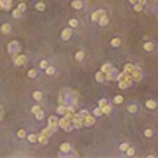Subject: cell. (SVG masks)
I'll use <instances>...</instances> for the list:
<instances>
[{
  "instance_id": "6da1fadb",
  "label": "cell",
  "mask_w": 158,
  "mask_h": 158,
  "mask_svg": "<svg viewBox=\"0 0 158 158\" xmlns=\"http://www.w3.org/2000/svg\"><path fill=\"white\" fill-rule=\"evenodd\" d=\"M79 101V95L73 89H63L59 95V104H63L66 108H76Z\"/></svg>"
},
{
  "instance_id": "7a4b0ae2",
  "label": "cell",
  "mask_w": 158,
  "mask_h": 158,
  "mask_svg": "<svg viewBox=\"0 0 158 158\" xmlns=\"http://www.w3.org/2000/svg\"><path fill=\"white\" fill-rule=\"evenodd\" d=\"M8 52H10L11 55L19 54V52H21V43H19V41H16V40L10 41V43H8Z\"/></svg>"
},
{
  "instance_id": "3957f363",
  "label": "cell",
  "mask_w": 158,
  "mask_h": 158,
  "mask_svg": "<svg viewBox=\"0 0 158 158\" xmlns=\"http://www.w3.org/2000/svg\"><path fill=\"white\" fill-rule=\"evenodd\" d=\"M27 62H29V59L25 57L24 54H16V55H13V63L16 65V66H24Z\"/></svg>"
},
{
  "instance_id": "277c9868",
  "label": "cell",
  "mask_w": 158,
  "mask_h": 158,
  "mask_svg": "<svg viewBox=\"0 0 158 158\" xmlns=\"http://www.w3.org/2000/svg\"><path fill=\"white\" fill-rule=\"evenodd\" d=\"M48 128L51 130V133H54L55 130L59 128V118L55 117V116H51V117L48 118Z\"/></svg>"
},
{
  "instance_id": "5b68a950",
  "label": "cell",
  "mask_w": 158,
  "mask_h": 158,
  "mask_svg": "<svg viewBox=\"0 0 158 158\" xmlns=\"http://www.w3.org/2000/svg\"><path fill=\"white\" fill-rule=\"evenodd\" d=\"M117 76H118V71H117V68H114V66H112L108 73H104V79H106V81H116Z\"/></svg>"
},
{
  "instance_id": "8992f818",
  "label": "cell",
  "mask_w": 158,
  "mask_h": 158,
  "mask_svg": "<svg viewBox=\"0 0 158 158\" xmlns=\"http://www.w3.org/2000/svg\"><path fill=\"white\" fill-rule=\"evenodd\" d=\"M0 8L3 11H11V8H13V0H0Z\"/></svg>"
},
{
  "instance_id": "52a82bcc",
  "label": "cell",
  "mask_w": 158,
  "mask_h": 158,
  "mask_svg": "<svg viewBox=\"0 0 158 158\" xmlns=\"http://www.w3.org/2000/svg\"><path fill=\"white\" fill-rule=\"evenodd\" d=\"M82 120H84V127H92L95 123V116L93 114H87L86 117H82Z\"/></svg>"
},
{
  "instance_id": "ba28073f",
  "label": "cell",
  "mask_w": 158,
  "mask_h": 158,
  "mask_svg": "<svg viewBox=\"0 0 158 158\" xmlns=\"http://www.w3.org/2000/svg\"><path fill=\"white\" fill-rule=\"evenodd\" d=\"M71 35H73V29H71V27H68V29H63V30H62V33H60V37H62V40H63V41L70 40Z\"/></svg>"
},
{
  "instance_id": "9c48e42d",
  "label": "cell",
  "mask_w": 158,
  "mask_h": 158,
  "mask_svg": "<svg viewBox=\"0 0 158 158\" xmlns=\"http://www.w3.org/2000/svg\"><path fill=\"white\" fill-rule=\"evenodd\" d=\"M133 75V79H134V82H139L141 79H142V73H141V68L136 65V68H134V71L131 73Z\"/></svg>"
},
{
  "instance_id": "30bf717a",
  "label": "cell",
  "mask_w": 158,
  "mask_h": 158,
  "mask_svg": "<svg viewBox=\"0 0 158 158\" xmlns=\"http://www.w3.org/2000/svg\"><path fill=\"white\" fill-rule=\"evenodd\" d=\"M38 142L40 144H43V145H46L48 142H49V134H46V133H40L38 134Z\"/></svg>"
},
{
  "instance_id": "8fae6325",
  "label": "cell",
  "mask_w": 158,
  "mask_h": 158,
  "mask_svg": "<svg viewBox=\"0 0 158 158\" xmlns=\"http://www.w3.org/2000/svg\"><path fill=\"white\" fill-rule=\"evenodd\" d=\"M104 14H106V13H104V10H97V11H93V14H92V21L98 22L100 18H101V16H104Z\"/></svg>"
},
{
  "instance_id": "7c38bea8",
  "label": "cell",
  "mask_w": 158,
  "mask_h": 158,
  "mask_svg": "<svg viewBox=\"0 0 158 158\" xmlns=\"http://www.w3.org/2000/svg\"><path fill=\"white\" fill-rule=\"evenodd\" d=\"M154 43H152V41H145L144 44H142V49L145 51V52H152V51H154Z\"/></svg>"
},
{
  "instance_id": "4fadbf2b",
  "label": "cell",
  "mask_w": 158,
  "mask_h": 158,
  "mask_svg": "<svg viewBox=\"0 0 158 158\" xmlns=\"http://www.w3.org/2000/svg\"><path fill=\"white\" fill-rule=\"evenodd\" d=\"M145 108L150 109V111L157 109V101L155 100H147V101H145Z\"/></svg>"
},
{
  "instance_id": "5bb4252c",
  "label": "cell",
  "mask_w": 158,
  "mask_h": 158,
  "mask_svg": "<svg viewBox=\"0 0 158 158\" xmlns=\"http://www.w3.org/2000/svg\"><path fill=\"white\" fill-rule=\"evenodd\" d=\"M71 7L75 8V10H82L84 8V3H82V0H73Z\"/></svg>"
},
{
  "instance_id": "9a60e30c",
  "label": "cell",
  "mask_w": 158,
  "mask_h": 158,
  "mask_svg": "<svg viewBox=\"0 0 158 158\" xmlns=\"http://www.w3.org/2000/svg\"><path fill=\"white\" fill-rule=\"evenodd\" d=\"M59 149H60V152H63V154H68V152L71 150V145L68 142H62Z\"/></svg>"
},
{
  "instance_id": "2e32d148",
  "label": "cell",
  "mask_w": 158,
  "mask_h": 158,
  "mask_svg": "<svg viewBox=\"0 0 158 158\" xmlns=\"http://www.w3.org/2000/svg\"><path fill=\"white\" fill-rule=\"evenodd\" d=\"M0 32L7 35V33H10V32H11V25L8 24V22H5V24H2V27H0Z\"/></svg>"
},
{
  "instance_id": "e0dca14e",
  "label": "cell",
  "mask_w": 158,
  "mask_h": 158,
  "mask_svg": "<svg viewBox=\"0 0 158 158\" xmlns=\"http://www.w3.org/2000/svg\"><path fill=\"white\" fill-rule=\"evenodd\" d=\"M98 24L101 25V27H104V25H108L109 24V19H108V16H101V18H100V21H98Z\"/></svg>"
},
{
  "instance_id": "ac0fdd59",
  "label": "cell",
  "mask_w": 158,
  "mask_h": 158,
  "mask_svg": "<svg viewBox=\"0 0 158 158\" xmlns=\"http://www.w3.org/2000/svg\"><path fill=\"white\" fill-rule=\"evenodd\" d=\"M120 43L122 41H120V38H118V37H114V38L111 40V46L112 48H118V46H120Z\"/></svg>"
},
{
  "instance_id": "d6986e66",
  "label": "cell",
  "mask_w": 158,
  "mask_h": 158,
  "mask_svg": "<svg viewBox=\"0 0 158 158\" xmlns=\"http://www.w3.org/2000/svg\"><path fill=\"white\" fill-rule=\"evenodd\" d=\"M111 68H112V63H111V62H106V63L101 65V71H103V73H108Z\"/></svg>"
},
{
  "instance_id": "ffe728a7",
  "label": "cell",
  "mask_w": 158,
  "mask_h": 158,
  "mask_svg": "<svg viewBox=\"0 0 158 158\" xmlns=\"http://www.w3.org/2000/svg\"><path fill=\"white\" fill-rule=\"evenodd\" d=\"M95 79H97V82H103V81H106V79H104V73L100 70L97 75H95Z\"/></svg>"
},
{
  "instance_id": "44dd1931",
  "label": "cell",
  "mask_w": 158,
  "mask_h": 158,
  "mask_svg": "<svg viewBox=\"0 0 158 158\" xmlns=\"http://www.w3.org/2000/svg\"><path fill=\"white\" fill-rule=\"evenodd\" d=\"M32 97H33V100H37V101H41V100H43V93L40 92V90H35V92L32 93Z\"/></svg>"
},
{
  "instance_id": "7402d4cb",
  "label": "cell",
  "mask_w": 158,
  "mask_h": 158,
  "mask_svg": "<svg viewBox=\"0 0 158 158\" xmlns=\"http://www.w3.org/2000/svg\"><path fill=\"white\" fill-rule=\"evenodd\" d=\"M84 57H86V52H84V51H78V52L75 54V59H76L78 62H81Z\"/></svg>"
},
{
  "instance_id": "603a6c76",
  "label": "cell",
  "mask_w": 158,
  "mask_h": 158,
  "mask_svg": "<svg viewBox=\"0 0 158 158\" xmlns=\"http://www.w3.org/2000/svg\"><path fill=\"white\" fill-rule=\"evenodd\" d=\"M92 114H93L95 117H100V116H103V114H104V112H103V108H101V106H98V108H95Z\"/></svg>"
},
{
  "instance_id": "cb8c5ba5",
  "label": "cell",
  "mask_w": 158,
  "mask_h": 158,
  "mask_svg": "<svg viewBox=\"0 0 158 158\" xmlns=\"http://www.w3.org/2000/svg\"><path fill=\"white\" fill-rule=\"evenodd\" d=\"M154 134H155L154 133V128H145L144 130V136L145 138H154Z\"/></svg>"
},
{
  "instance_id": "d4e9b609",
  "label": "cell",
  "mask_w": 158,
  "mask_h": 158,
  "mask_svg": "<svg viewBox=\"0 0 158 158\" xmlns=\"http://www.w3.org/2000/svg\"><path fill=\"white\" fill-rule=\"evenodd\" d=\"M112 103H114V104H122L123 103V97H122V95H116Z\"/></svg>"
},
{
  "instance_id": "484cf974",
  "label": "cell",
  "mask_w": 158,
  "mask_h": 158,
  "mask_svg": "<svg viewBox=\"0 0 158 158\" xmlns=\"http://www.w3.org/2000/svg\"><path fill=\"white\" fill-rule=\"evenodd\" d=\"M111 111H112V104H111V103H108L106 106H103V112H104V114H111Z\"/></svg>"
},
{
  "instance_id": "4316f807",
  "label": "cell",
  "mask_w": 158,
  "mask_h": 158,
  "mask_svg": "<svg viewBox=\"0 0 158 158\" xmlns=\"http://www.w3.org/2000/svg\"><path fill=\"white\" fill-rule=\"evenodd\" d=\"M127 109H128V112H131V114H136V112H138V106L136 104H130Z\"/></svg>"
},
{
  "instance_id": "83f0119b",
  "label": "cell",
  "mask_w": 158,
  "mask_h": 158,
  "mask_svg": "<svg viewBox=\"0 0 158 158\" xmlns=\"http://www.w3.org/2000/svg\"><path fill=\"white\" fill-rule=\"evenodd\" d=\"M46 75H49V76H52V75H55V68L52 65H49L48 68H46Z\"/></svg>"
},
{
  "instance_id": "f1b7e54d",
  "label": "cell",
  "mask_w": 158,
  "mask_h": 158,
  "mask_svg": "<svg viewBox=\"0 0 158 158\" xmlns=\"http://www.w3.org/2000/svg\"><path fill=\"white\" fill-rule=\"evenodd\" d=\"M35 8H37L38 11H44V10H46V5H44L43 2H38V3L35 5Z\"/></svg>"
},
{
  "instance_id": "f546056e",
  "label": "cell",
  "mask_w": 158,
  "mask_h": 158,
  "mask_svg": "<svg viewBox=\"0 0 158 158\" xmlns=\"http://www.w3.org/2000/svg\"><path fill=\"white\" fill-rule=\"evenodd\" d=\"M128 147H130V144H128V142H122L120 145H118L120 152H127V150H128Z\"/></svg>"
},
{
  "instance_id": "4dcf8cb0",
  "label": "cell",
  "mask_w": 158,
  "mask_h": 158,
  "mask_svg": "<svg viewBox=\"0 0 158 158\" xmlns=\"http://www.w3.org/2000/svg\"><path fill=\"white\" fill-rule=\"evenodd\" d=\"M21 16H22V11H19L18 8H14V10H13V18H16V19H19V18H21Z\"/></svg>"
},
{
  "instance_id": "1f68e13d",
  "label": "cell",
  "mask_w": 158,
  "mask_h": 158,
  "mask_svg": "<svg viewBox=\"0 0 158 158\" xmlns=\"http://www.w3.org/2000/svg\"><path fill=\"white\" fill-rule=\"evenodd\" d=\"M27 139H29L30 142H38V134H29Z\"/></svg>"
},
{
  "instance_id": "d6a6232c",
  "label": "cell",
  "mask_w": 158,
  "mask_h": 158,
  "mask_svg": "<svg viewBox=\"0 0 158 158\" xmlns=\"http://www.w3.org/2000/svg\"><path fill=\"white\" fill-rule=\"evenodd\" d=\"M33 116L37 117V120H41V118H44V112H43L41 109H40V111H38V112H35Z\"/></svg>"
},
{
  "instance_id": "836d02e7",
  "label": "cell",
  "mask_w": 158,
  "mask_h": 158,
  "mask_svg": "<svg viewBox=\"0 0 158 158\" xmlns=\"http://www.w3.org/2000/svg\"><path fill=\"white\" fill-rule=\"evenodd\" d=\"M134 154H136V149L130 145V147H128V150H127V155H128V157H133Z\"/></svg>"
},
{
  "instance_id": "e575fe53",
  "label": "cell",
  "mask_w": 158,
  "mask_h": 158,
  "mask_svg": "<svg viewBox=\"0 0 158 158\" xmlns=\"http://www.w3.org/2000/svg\"><path fill=\"white\" fill-rule=\"evenodd\" d=\"M68 24H70V27H71V29H76L79 22H78V19H70V22H68Z\"/></svg>"
},
{
  "instance_id": "d590c367",
  "label": "cell",
  "mask_w": 158,
  "mask_h": 158,
  "mask_svg": "<svg viewBox=\"0 0 158 158\" xmlns=\"http://www.w3.org/2000/svg\"><path fill=\"white\" fill-rule=\"evenodd\" d=\"M27 75H29V78H37V75H38V70H29V73H27Z\"/></svg>"
},
{
  "instance_id": "8d00e7d4",
  "label": "cell",
  "mask_w": 158,
  "mask_h": 158,
  "mask_svg": "<svg viewBox=\"0 0 158 158\" xmlns=\"http://www.w3.org/2000/svg\"><path fill=\"white\" fill-rule=\"evenodd\" d=\"M49 66V62L48 60H41V63H40V68H43V70H46Z\"/></svg>"
},
{
  "instance_id": "74e56055",
  "label": "cell",
  "mask_w": 158,
  "mask_h": 158,
  "mask_svg": "<svg viewBox=\"0 0 158 158\" xmlns=\"http://www.w3.org/2000/svg\"><path fill=\"white\" fill-rule=\"evenodd\" d=\"M133 10H134V11H138V13H139V11H142V10H144V7H142L141 3H136V5L133 7Z\"/></svg>"
},
{
  "instance_id": "f35d334b",
  "label": "cell",
  "mask_w": 158,
  "mask_h": 158,
  "mask_svg": "<svg viewBox=\"0 0 158 158\" xmlns=\"http://www.w3.org/2000/svg\"><path fill=\"white\" fill-rule=\"evenodd\" d=\"M109 103V101L108 100H106V98H101L100 101H98V106H101V108H103V106H106V104H108Z\"/></svg>"
},
{
  "instance_id": "ab89813d",
  "label": "cell",
  "mask_w": 158,
  "mask_h": 158,
  "mask_svg": "<svg viewBox=\"0 0 158 158\" xmlns=\"http://www.w3.org/2000/svg\"><path fill=\"white\" fill-rule=\"evenodd\" d=\"M18 10H19V11H22V13H24V11L27 10V5H25V3H19V5H18Z\"/></svg>"
},
{
  "instance_id": "60d3db41",
  "label": "cell",
  "mask_w": 158,
  "mask_h": 158,
  "mask_svg": "<svg viewBox=\"0 0 158 158\" xmlns=\"http://www.w3.org/2000/svg\"><path fill=\"white\" fill-rule=\"evenodd\" d=\"M18 136H19L21 139H22V138H25V130H24V128H21L19 131H18Z\"/></svg>"
},
{
  "instance_id": "b9f144b4",
  "label": "cell",
  "mask_w": 158,
  "mask_h": 158,
  "mask_svg": "<svg viewBox=\"0 0 158 158\" xmlns=\"http://www.w3.org/2000/svg\"><path fill=\"white\" fill-rule=\"evenodd\" d=\"M40 109H41V108H40V106H38V104H35V106H32V112H33V114H35V112H38Z\"/></svg>"
},
{
  "instance_id": "7bdbcfd3",
  "label": "cell",
  "mask_w": 158,
  "mask_h": 158,
  "mask_svg": "<svg viewBox=\"0 0 158 158\" xmlns=\"http://www.w3.org/2000/svg\"><path fill=\"white\" fill-rule=\"evenodd\" d=\"M3 116H5V109L2 108V106H0V120L3 118Z\"/></svg>"
},
{
  "instance_id": "ee69618b",
  "label": "cell",
  "mask_w": 158,
  "mask_h": 158,
  "mask_svg": "<svg viewBox=\"0 0 158 158\" xmlns=\"http://www.w3.org/2000/svg\"><path fill=\"white\" fill-rule=\"evenodd\" d=\"M138 3H141L144 7V5H147V0H138Z\"/></svg>"
},
{
  "instance_id": "f6af8a7d",
  "label": "cell",
  "mask_w": 158,
  "mask_h": 158,
  "mask_svg": "<svg viewBox=\"0 0 158 158\" xmlns=\"http://www.w3.org/2000/svg\"><path fill=\"white\" fill-rule=\"evenodd\" d=\"M130 3H133V5H136V3H138V0H130Z\"/></svg>"
}]
</instances>
